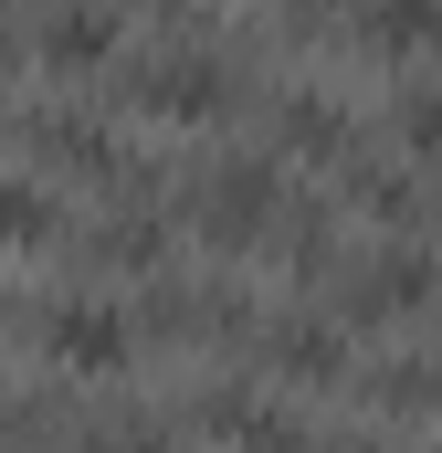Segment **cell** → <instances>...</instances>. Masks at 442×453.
Listing matches in <instances>:
<instances>
[{"mask_svg": "<svg viewBox=\"0 0 442 453\" xmlns=\"http://www.w3.org/2000/svg\"><path fill=\"white\" fill-rule=\"evenodd\" d=\"M116 338H126V317H116V306H64V317H53V348H64V358H85V369H106Z\"/></svg>", "mask_w": 442, "mask_h": 453, "instance_id": "cell-1", "label": "cell"}, {"mask_svg": "<svg viewBox=\"0 0 442 453\" xmlns=\"http://www.w3.org/2000/svg\"><path fill=\"white\" fill-rule=\"evenodd\" d=\"M274 358H285V369H337V338H327V327H285Z\"/></svg>", "mask_w": 442, "mask_h": 453, "instance_id": "cell-2", "label": "cell"}, {"mask_svg": "<svg viewBox=\"0 0 442 453\" xmlns=\"http://www.w3.org/2000/svg\"><path fill=\"white\" fill-rule=\"evenodd\" d=\"M411 137H422V148H442V96H432V85L411 96Z\"/></svg>", "mask_w": 442, "mask_h": 453, "instance_id": "cell-3", "label": "cell"}]
</instances>
